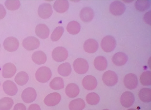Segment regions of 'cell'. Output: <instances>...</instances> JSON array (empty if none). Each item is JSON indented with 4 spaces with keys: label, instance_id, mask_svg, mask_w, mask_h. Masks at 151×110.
I'll list each match as a JSON object with an SVG mask.
<instances>
[{
    "label": "cell",
    "instance_id": "9a60e30c",
    "mask_svg": "<svg viewBox=\"0 0 151 110\" xmlns=\"http://www.w3.org/2000/svg\"><path fill=\"white\" fill-rule=\"evenodd\" d=\"M82 84L83 87L86 89L91 90L96 87L97 82L96 78L91 75H87L83 79Z\"/></svg>",
    "mask_w": 151,
    "mask_h": 110
},
{
    "label": "cell",
    "instance_id": "e575fe53",
    "mask_svg": "<svg viewBox=\"0 0 151 110\" xmlns=\"http://www.w3.org/2000/svg\"><path fill=\"white\" fill-rule=\"evenodd\" d=\"M64 31L63 26L57 27L52 33L50 38L52 41H56L58 40L62 36Z\"/></svg>",
    "mask_w": 151,
    "mask_h": 110
},
{
    "label": "cell",
    "instance_id": "83f0119b",
    "mask_svg": "<svg viewBox=\"0 0 151 110\" xmlns=\"http://www.w3.org/2000/svg\"><path fill=\"white\" fill-rule=\"evenodd\" d=\"M29 80L28 74L24 71H20L18 73L16 76L14 80L18 85L23 86L26 84Z\"/></svg>",
    "mask_w": 151,
    "mask_h": 110
},
{
    "label": "cell",
    "instance_id": "44dd1931",
    "mask_svg": "<svg viewBox=\"0 0 151 110\" xmlns=\"http://www.w3.org/2000/svg\"><path fill=\"white\" fill-rule=\"evenodd\" d=\"M79 87L74 83H70L68 84L65 91L66 95L71 98L77 96L79 94Z\"/></svg>",
    "mask_w": 151,
    "mask_h": 110
},
{
    "label": "cell",
    "instance_id": "ab89813d",
    "mask_svg": "<svg viewBox=\"0 0 151 110\" xmlns=\"http://www.w3.org/2000/svg\"><path fill=\"white\" fill-rule=\"evenodd\" d=\"M28 110H41L40 106L37 104H32L30 105Z\"/></svg>",
    "mask_w": 151,
    "mask_h": 110
},
{
    "label": "cell",
    "instance_id": "d6986e66",
    "mask_svg": "<svg viewBox=\"0 0 151 110\" xmlns=\"http://www.w3.org/2000/svg\"><path fill=\"white\" fill-rule=\"evenodd\" d=\"M35 32L37 36L42 39H45L48 36L50 30L48 27L44 24H39L37 25Z\"/></svg>",
    "mask_w": 151,
    "mask_h": 110
},
{
    "label": "cell",
    "instance_id": "8992f818",
    "mask_svg": "<svg viewBox=\"0 0 151 110\" xmlns=\"http://www.w3.org/2000/svg\"><path fill=\"white\" fill-rule=\"evenodd\" d=\"M102 80L106 85L113 86L117 83L118 77L114 72L109 70L104 74L102 76Z\"/></svg>",
    "mask_w": 151,
    "mask_h": 110
},
{
    "label": "cell",
    "instance_id": "f546056e",
    "mask_svg": "<svg viewBox=\"0 0 151 110\" xmlns=\"http://www.w3.org/2000/svg\"><path fill=\"white\" fill-rule=\"evenodd\" d=\"M14 104L11 98L4 97L0 100V110H10Z\"/></svg>",
    "mask_w": 151,
    "mask_h": 110
},
{
    "label": "cell",
    "instance_id": "f35d334b",
    "mask_svg": "<svg viewBox=\"0 0 151 110\" xmlns=\"http://www.w3.org/2000/svg\"><path fill=\"white\" fill-rule=\"evenodd\" d=\"M6 14V11L3 6L0 4V19L3 18Z\"/></svg>",
    "mask_w": 151,
    "mask_h": 110
},
{
    "label": "cell",
    "instance_id": "4dcf8cb0",
    "mask_svg": "<svg viewBox=\"0 0 151 110\" xmlns=\"http://www.w3.org/2000/svg\"><path fill=\"white\" fill-rule=\"evenodd\" d=\"M49 86L50 87L54 90H59L64 87V83L63 79L60 77L54 78L50 81Z\"/></svg>",
    "mask_w": 151,
    "mask_h": 110
},
{
    "label": "cell",
    "instance_id": "603a6c76",
    "mask_svg": "<svg viewBox=\"0 0 151 110\" xmlns=\"http://www.w3.org/2000/svg\"><path fill=\"white\" fill-rule=\"evenodd\" d=\"M32 58L33 61L38 65L44 64L47 60L46 54L41 51L35 52L32 55Z\"/></svg>",
    "mask_w": 151,
    "mask_h": 110
},
{
    "label": "cell",
    "instance_id": "4316f807",
    "mask_svg": "<svg viewBox=\"0 0 151 110\" xmlns=\"http://www.w3.org/2000/svg\"><path fill=\"white\" fill-rule=\"evenodd\" d=\"M66 29L70 34H76L79 32L81 29V26L78 22L75 21H72L67 24Z\"/></svg>",
    "mask_w": 151,
    "mask_h": 110
},
{
    "label": "cell",
    "instance_id": "e0dca14e",
    "mask_svg": "<svg viewBox=\"0 0 151 110\" xmlns=\"http://www.w3.org/2000/svg\"><path fill=\"white\" fill-rule=\"evenodd\" d=\"M94 16L93 9L90 7H86L83 8L80 13V16L81 20L85 22L91 21Z\"/></svg>",
    "mask_w": 151,
    "mask_h": 110
},
{
    "label": "cell",
    "instance_id": "60d3db41",
    "mask_svg": "<svg viewBox=\"0 0 151 110\" xmlns=\"http://www.w3.org/2000/svg\"><path fill=\"white\" fill-rule=\"evenodd\" d=\"M127 110H137L135 109H134L132 108V109H128Z\"/></svg>",
    "mask_w": 151,
    "mask_h": 110
},
{
    "label": "cell",
    "instance_id": "ee69618b",
    "mask_svg": "<svg viewBox=\"0 0 151 110\" xmlns=\"http://www.w3.org/2000/svg\"></svg>",
    "mask_w": 151,
    "mask_h": 110
},
{
    "label": "cell",
    "instance_id": "74e56055",
    "mask_svg": "<svg viewBox=\"0 0 151 110\" xmlns=\"http://www.w3.org/2000/svg\"><path fill=\"white\" fill-rule=\"evenodd\" d=\"M151 11H150L145 14L143 19L148 24L150 25Z\"/></svg>",
    "mask_w": 151,
    "mask_h": 110
},
{
    "label": "cell",
    "instance_id": "d4e9b609",
    "mask_svg": "<svg viewBox=\"0 0 151 110\" xmlns=\"http://www.w3.org/2000/svg\"><path fill=\"white\" fill-rule=\"evenodd\" d=\"M85 106L84 101L81 98L73 100L70 103L69 108L70 110H82Z\"/></svg>",
    "mask_w": 151,
    "mask_h": 110
},
{
    "label": "cell",
    "instance_id": "8d00e7d4",
    "mask_svg": "<svg viewBox=\"0 0 151 110\" xmlns=\"http://www.w3.org/2000/svg\"><path fill=\"white\" fill-rule=\"evenodd\" d=\"M13 110H26L25 106L22 103H17L14 106Z\"/></svg>",
    "mask_w": 151,
    "mask_h": 110
},
{
    "label": "cell",
    "instance_id": "f1b7e54d",
    "mask_svg": "<svg viewBox=\"0 0 151 110\" xmlns=\"http://www.w3.org/2000/svg\"><path fill=\"white\" fill-rule=\"evenodd\" d=\"M151 89L149 88H143L141 89L138 94L139 97L140 99L144 102H150Z\"/></svg>",
    "mask_w": 151,
    "mask_h": 110
},
{
    "label": "cell",
    "instance_id": "9c48e42d",
    "mask_svg": "<svg viewBox=\"0 0 151 110\" xmlns=\"http://www.w3.org/2000/svg\"><path fill=\"white\" fill-rule=\"evenodd\" d=\"M126 7L125 5L119 1H115L110 5V12L115 16H119L122 14L125 11Z\"/></svg>",
    "mask_w": 151,
    "mask_h": 110
},
{
    "label": "cell",
    "instance_id": "5b68a950",
    "mask_svg": "<svg viewBox=\"0 0 151 110\" xmlns=\"http://www.w3.org/2000/svg\"><path fill=\"white\" fill-rule=\"evenodd\" d=\"M40 44L39 39L33 36H29L24 38L22 41V45L26 49L32 50L38 48Z\"/></svg>",
    "mask_w": 151,
    "mask_h": 110
},
{
    "label": "cell",
    "instance_id": "484cf974",
    "mask_svg": "<svg viewBox=\"0 0 151 110\" xmlns=\"http://www.w3.org/2000/svg\"><path fill=\"white\" fill-rule=\"evenodd\" d=\"M58 73L63 76H69L71 73L72 69L70 64L68 62H65L60 65L58 69Z\"/></svg>",
    "mask_w": 151,
    "mask_h": 110
},
{
    "label": "cell",
    "instance_id": "7402d4cb",
    "mask_svg": "<svg viewBox=\"0 0 151 110\" xmlns=\"http://www.w3.org/2000/svg\"><path fill=\"white\" fill-rule=\"evenodd\" d=\"M69 3L66 0H57L53 5L55 10L59 13H63L66 11L69 8Z\"/></svg>",
    "mask_w": 151,
    "mask_h": 110
},
{
    "label": "cell",
    "instance_id": "ac0fdd59",
    "mask_svg": "<svg viewBox=\"0 0 151 110\" xmlns=\"http://www.w3.org/2000/svg\"><path fill=\"white\" fill-rule=\"evenodd\" d=\"M98 46L97 42L95 40L92 39H90L86 41L83 45L84 50L89 53H94L96 52Z\"/></svg>",
    "mask_w": 151,
    "mask_h": 110
},
{
    "label": "cell",
    "instance_id": "836d02e7",
    "mask_svg": "<svg viewBox=\"0 0 151 110\" xmlns=\"http://www.w3.org/2000/svg\"><path fill=\"white\" fill-rule=\"evenodd\" d=\"M141 84L144 86L151 85V71H146L143 72L141 75L140 78Z\"/></svg>",
    "mask_w": 151,
    "mask_h": 110
},
{
    "label": "cell",
    "instance_id": "d6a6232c",
    "mask_svg": "<svg viewBox=\"0 0 151 110\" xmlns=\"http://www.w3.org/2000/svg\"><path fill=\"white\" fill-rule=\"evenodd\" d=\"M86 100L89 104L91 105H95L99 102L100 97L96 93L91 92L87 95L86 96Z\"/></svg>",
    "mask_w": 151,
    "mask_h": 110
},
{
    "label": "cell",
    "instance_id": "ffe728a7",
    "mask_svg": "<svg viewBox=\"0 0 151 110\" xmlns=\"http://www.w3.org/2000/svg\"><path fill=\"white\" fill-rule=\"evenodd\" d=\"M128 59V56L125 54L123 52H118L113 55L112 60L116 65L122 66L126 64Z\"/></svg>",
    "mask_w": 151,
    "mask_h": 110
},
{
    "label": "cell",
    "instance_id": "d590c367",
    "mask_svg": "<svg viewBox=\"0 0 151 110\" xmlns=\"http://www.w3.org/2000/svg\"><path fill=\"white\" fill-rule=\"evenodd\" d=\"M5 5L9 10L13 11L18 9L20 6V1L18 0H6Z\"/></svg>",
    "mask_w": 151,
    "mask_h": 110
},
{
    "label": "cell",
    "instance_id": "30bf717a",
    "mask_svg": "<svg viewBox=\"0 0 151 110\" xmlns=\"http://www.w3.org/2000/svg\"><path fill=\"white\" fill-rule=\"evenodd\" d=\"M52 12L51 5L48 3H44L40 4L38 9L39 16L43 19H47L50 17Z\"/></svg>",
    "mask_w": 151,
    "mask_h": 110
},
{
    "label": "cell",
    "instance_id": "3957f363",
    "mask_svg": "<svg viewBox=\"0 0 151 110\" xmlns=\"http://www.w3.org/2000/svg\"><path fill=\"white\" fill-rule=\"evenodd\" d=\"M116 42L114 38L112 36L107 35L103 38L101 42V46L103 50L106 52L112 51L115 48Z\"/></svg>",
    "mask_w": 151,
    "mask_h": 110
},
{
    "label": "cell",
    "instance_id": "7a4b0ae2",
    "mask_svg": "<svg viewBox=\"0 0 151 110\" xmlns=\"http://www.w3.org/2000/svg\"><path fill=\"white\" fill-rule=\"evenodd\" d=\"M74 69L77 73L82 74L86 73L89 68L88 63L85 59L81 58L76 59L73 64Z\"/></svg>",
    "mask_w": 151,
    "mask_h": 110
},
{
    "label": "cell",
    "instance_id": "5bb4252c",
    "mask_svg": "<svg viewBox=\"0 0 151 110\" xmlns=\"http://www.w3.org/2000/svg\"><path fill=\"white\" fill-rule=\"evenodd\" d=\"M3 87L5 93L10 96L15 95L18 91V88L16 84L10 80L5 81L3 84Z\"/></svg>",
    "mask_w": 151,
    "mask_h": 110
},
{
    "label": "cell",
    "instance_id": "cb8c5ba5",
    "mask_svg": "<svg viewBox=\"0 0 151 110\" xmlns=\"http://www.w3.org/2000/svg\"><path fill=\"white\" fill-rule=\"evenodd\" d=\"M94 65L95 68L98 70H104L106 69L107 66V60L103 56H98L94 59Z\"/></svg>",
    "mask_w": 151,
    "mask_h": 110
},
{
    "label": "cell",
    "instance_id": "7c38bea8",
    "mask_svg": "<svg viewBox=\"0 0 151 110\" xmlns=\"http://www.w3.org/2000/svg\"><path fill=\"white\" fill-rule=\"evenodd\" d=\"M134 99L133 94L130 91H126L122 94L120 98V102L123 106L128 108L133 104Z\"/></svg>",
    "mask_w": 151,
    "mask_h": 110
},
{
    "label": "cell",
    "instance_id": "1f68e13d",
    "mask_svg": "<svg viewBox=\"0 0 151 110\" xmlns=\"http://www.w3.org/2000/svg\"><path fill=\"white\" fill-rule=\"evenodd\" d=\"M151 2L150 0H137L135 2L136 8L138 11H143L148 9L150 6Z\"/></svg>",
    "mask_w": 151,
    "mask_h": 110
},
{
    "label": "cell",
    "instance_id": "ba28073f",
    "mask_svg": "<svg viewBox=\"0 0 151 110\" xmlns=\"http://www.w3.org/2000/svg\"><path fill=\"white\" fill-rule=\"evenodd\" d=\"M37 93L35 89L32 87H28L22 91L21 97L25 103H29L34 101L37 97Z\"/></svg>",
    "mask_w": 151,
    "mask_h": 110
},
{
    "label": "cell",
    "instance_id": "4fadbf2b",
    "mask_svg": "<svg viewBox=\"0 0 151 110\" xmlns=\"http://www.w3.org/2000/svg\"><path fill=\"white\" fill-rule=\"evenodd\" d=\"M61 96L57 92H53L47 95L45 98L44 102L48 106H53L58 104L60 101Z\"/></svg>",
    "mask_w": 151,
    "mask_h": 110
},
{
    "label": "cell",
    "instance_id": "7bdbcfd3",
    "mask_svg": "<svg viewBox=\"0 0 151 110\" xmlns=\"http://www.w3.org/2000/svg\"></svg>",
    "mask_w": 151,
    "mask_h": 110
},
{
    "label": "cell",
    "instance_id": "6da1fadb",
    "mask_svg": "<svg viewBox=\"0 0 151 110\" xmlns=\"http://www.w3.org/2000/svg\"><path fill=\"white\" fill-rule=\"evenodd\" d=\"M52 74L51 70L48 67L42 66L36 71L35 76L36 80L41 83H45L51 78Z\"/></svg>",
    "mask_w": 151,
    "mask_h": 110
},
{
    "label": "cell",
    "instance_id": "52a82bcc",
    "mask_svg": "<svg viewBox=\"0 0 151 110\" xmlns=\"http://www.w3.org/2000/svg\"><path fill=\"white\" fill-rule=\"evenodd\" d=\"M19 45V43L18 39L13 36L6 38L3 42L4 49L9 52L16 51L18 49Z\"/></svg>",
    "mask_w": 151,
    "mask_h": 110
},
{
    "label": "cell",
    "instance_id": "b9f144b4",
    "mask_svg": "<svg viewBox=\"0 0 151 110\" xmlns=\"http://www.w3.org/2000/svg\"><path fill=\"white\" fill-rule=\"evenodd\" d=\"M109 110L107 109H103V110Z\"/></svg>",
    "mask_w": 151,
    "mask_h": 110
},
{
    "label": "cell",
    "instance_id": "277c9868",
    "mask_svg": "<svg viewBox=\"0 0 151 110\" xmlns=\"http://www.w3.org/2000/svg\"><path fill=\"white\" fill-rule=\"evenodd\" d=\"M68 56L67 50L64 47L62 46L55 48L52 52V58L57 62L64 61L67 59Z\"/></svg>",
    "mask_w": 151,
    "mask_h": 110
},
{
    "label": "cell",
    "instance_id": "2e32d148",
    "mask_svg": "<svg viewBox=\"0 0 151 110\" xmlns=\"http://www.w3.org/2000/svg\"><path fill=\"white\" fill-rule=\"evenodd\" d=\"M16 70V67L14 64L11 63H6L3 66L2 76L5 78H10L14 75Z\"/></svg>",
    "mask_w": 151,
    "mask_h": 110
},
{
    "label": "cell",
    "instance_id": "8fae6325",
    "mask_svg": "<svg viewBox=\"0 0 151 110\" xmlns=\"http://www.w3.org/2000/svg\"><path fill=\"white\" fill-rule=\"evenodd\" d=\"M124 83L125 87L129 89H133L136 88L138 83L136 75L133 74H127L124 79Z\"/></svg>",
    "mask_w": 151,
    "mask_h": 110
}]
</instances>
